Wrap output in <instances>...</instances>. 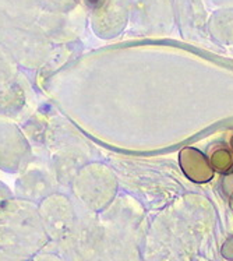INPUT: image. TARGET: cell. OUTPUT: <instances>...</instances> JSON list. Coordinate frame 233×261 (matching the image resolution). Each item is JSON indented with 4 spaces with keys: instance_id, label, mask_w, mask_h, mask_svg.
<instances>
[{
    "instance_id": "obj_1",
    "label": "cell",
    "mask_w": 233,
    "mask_h": 261,
    "mask_svg": "<svg viewBox=\"0 0 233 261\" xmlns=\"http://www.w3.org/2000/svg\"><path fill=\"white\" fill-rule=\"evenodd\" d=\"M179 164L183 173L196 183H207L214 177V169L205 155L196 148L186 147L182 149L179 154Z\"/></svg>"
},
{
    "instance_id": "obj_2",
    "label": "cell",
    "mask_w": 233,
    "mask_h": 261,
    "mask_svg": "<svg viewBox=\"0 0 233 261\" xmlns=\"http://www.w3.org/2000/svg\"><path fill=\"white\" fill-rule=\"evenodd\" d=\"M210 165L214 171L229 175L233 172V151L225 147H215L211 151Z\"/></svg>"
},
{
    "instance_id": "obj_3",
    "label": "cell",
    "mask_w": 233,
    "mask_h": 261,
    "mask_svg": "<svg viewBox=\"0 0 233 261\" xmlns=\"http://www.w3.org/2000/svg\"><path fill=\"white\" fill-rule=\"evenodd\" d=\"M85 3L90 7H99L103 3V0H85Z\"/></svg>"
},
{
    "instance_id": "obj_4",
    "label": "cell",
    "mask_w": 233,
    "mask_h": 261,
    "mask_svg": "<svg viewBox=\"0 0 233 261\" xmlns=\"http://www.w3.org/2000/svg\"><path fill=\"white\" fill-rule=\"evenodd\" d=\"M226 141H228V145L230 147V151H233V130H230L226 136Z\"/></svg>"
}]
</instances>
